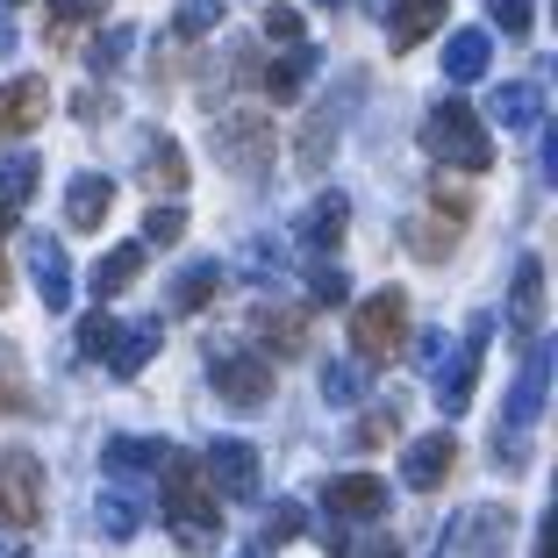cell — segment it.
Masks as SVG:
<instances>
[{"label":"cell","mask_w":558,"mask_h":558,"mask_svg":"<svg viewBox=\"0 0 558 558\" xmlns=\"http://www.w3.org/2000/svg\"><path fill=\"white\" fill-rule=\"evenodd\" d=\"M215 158L230 165L236 180H258V172H272V116H258V108H236V116L215 122Z\"/></svg>","instance_id":"277c9868"},{"label":"cell","mask_w":558,"mask_h":558,"mask_svg":"<svg viewBox=\"0 0 558 558\" xmlns=\"http://www.w3.org/2000/svg\"><path fill=\"white\" fill-rule=\"evenodd\" d=\"M344 222H351V201H344V194H315L294 236H301L308 251H337V236H344Z\"/></svg>","instance_id":"44dd1931"},{"label":"cell","mask_w":558,"mask_h":558,"mask_svg":"<svg viewBox=\"0 0 558 558\" xmlns=\"http://www.w3.org/2000/svg\"><path fill=\"white\" fill-rule=\"evenodd\" d=\"M244 558H265V551H244Z\"/></svg>","instance_id":"f907efd6"},{"label":"cell","mask_w":558,"mask_h":558,"mask_svg":"<svg viewBox=\"0 0 558 558\" xmlns=\"http://www.w3.org/2000/svg\"><path fill=\"white\" fill-rule=\"evenodd\" d=\"M201 480H208V494H230V501H251V494H258V451H251L244 437H222V444H208V459H201Z\"/></svg>","instance_id":"30bf717a"},{"label":"cell","mask_w":558,"mask_h":558,"mask_svg":"<svg viewBox=\"0 0 558 558\" xmlns=\"http://www.w3.org/2000/svg\"><path fill=\"white\" fill-rule=\"evenodd\" d=\"M122 50H130V29H108V36L94 44V65H100V72H116V58H122Z\"/></svg>","instance_id":"7bdbcfd3"},{"label":"cell","mask_w":558,"mask_h":558,"mask_svg":"<svg viewBox=\"0 0 558 558\" xmlns=\"http://www.w3.org/2000/svg\"><path fill=\"white\" fill-rule=\"evenodd\" d=\"M0 301H8V258H0Z\"/></svg>","instance_id":"7dc6e473"},{"label":"cell","mask_w":558,"mask_h":558,"mask_svg":"<svg viewBox=\"0 0 558 558\" xmlns=\"http://www.w3.org/2000/svg\"><path fill=\"white\" fill-rule=\"evenodd\" d=\"M15 215H22V208H8V201H0V230H15Z\"/></svg>","instance_id":"bcb514c9"},{"label":"cell","mask_w":558,"mask_h":558,"mask_svg":"<svg viewBox=\"0 0 558 558\" xmlns=\"http://www.w3.org/2000/svg\"><path fill=\"white\" fill-rule=\"evenodd\" d=\"M180 236H186V208H172V201H165V208L144 215V251H150V244L165 251V244H180Z\"/></svg>","instance_id":"d6a6232c"},{"label":"cell","mask_w":558,"mask_h":558,"mask_svg":"<svg viewBox=\"0 0 558 558\" xmlns=\"http://www.w3.org/2000/svg\"><path fill=\"white\" fill-rule=\"evenodd\" d=\"M22 373H15V344H0V415H15L22 409Z\"/></svg>","instance_id":"ab89813d"},{"label":"cell","mask_w":558,"mask_h":558,"mask_svg":"<svg viewBox=\"0 0 558 558\" xmlns=\"http://www.w3.org/2000/svg\"><path fill=\"white\" fill-rule=\"evenodd\" d=\"M301 523H308V515H301V501H272V515L258 523V544H294Z\"/></svg>","instance_id":"836d02e7"},{"label":"cell","mask_w":558,"mask_h":558,"mask_svg":"<svg viewBox=\"0 0 558 558\" xmlns=\"http://www.w3.org/2000/svg\"><path fill=\"white\" fill-rule=\"evenodd\" d=\"M487 15L501 22V36H530V22H537V0H487Z\"/></svg>","instance_id":"8d00e7d4"},{"label":"cell","mask_w":558,"mask_h":558,"mask_svg":"<svg viewBox=\"0 0 558 558\" xmlns=\"http://www.w3.org/2000/svg\"><path fill=\"white\" fill-rule=\"evenodd\" d=\"M108 208H116V180L80 172V180L65 186V222H72V230H100V222H108Z\"/></svg>","instance_id":"d6986e66"},{"label":"cell","mask_w":558,"mask_h":558,"mask_svg":"<svg viewBox=\"0 0 558 558\" xmlns=\"http://www.w3.org/2000/svg\"><path fill=\"white\" fill-rule=\"evenodd\" d=\"M323 401H337V409L365 401V365H359V359H337V365H323Z\"/></svg>","instance_id":"f546056e"},{"label":"cell","mask_w":558,"mask_h":558,"mask_svg":"<svg viewBox=\"0 0 558 558\" xmlns=\"http://www.w3.org/2000/svg\"><path fill=\"white\" fill-rule=\"evenodd\" d=\"M451 465H459V437H451V429H429V437H415L409 451H401V487L429 494V487L451 480Z\"/></svg>","instance_id":"8fae6325"},{"label":"cell","mask_w":558,"mask_h":558,"mask_svg":"<svg viewBox=\"0 0 558 558\" xmlns=\"http://www.w3.org/2000/svg\"><path fill=\"white\" fill-rule=\"evenodd\" d=\"M50 116V86L44 80H8L0 86V136H29Z\"/></svg>","instance_id":"5bb4252c"},{"label":"cell","mask_w":558,"mask_h":558,"mask_svg":"<svg viewBox=\"0 0 558 558\" xmlns=\"http://www.w3.org/2000/svg\"><path fill=\"white\" fill-rule=\"evenodd\" d=\"M94 515H100V530H108L116 544H130L136 530H144V501H136V487H108Z\"/></svg>","instance_id":"f1b7e54d"},{"label":"cell","mask_w":558,"mask_h":558,"mask_svg":"<svg viewBox=\"0 0 558 558\" xmlns=\"http://www.w3.org/2000/svg\"><path fill=\"white\" fill-rule=\"evenodd\" d=\"M144 186L150 194H186V158H180V144H172V136H150L144 144Z\"/></svg>","instance_id":"cb8c5ba5"},{"label":"cell","mask_w":558,"mask_h":558,"mask_svg":"<svg viewBox=\"0 0 558 558\" xmlns=\"http://www.w3.org/2000/svg\"><path fill=\"white\" fill-rule=\"evenodd\" d=\"M8 558H22V551H8Z\"/></svg>","instance_id":"816d5d0a"},{"label":"cell","mask_w":558,"mask_h":558,"mask_svg":"<svg viewBox=\"0 0 558 558\" xmlns=\"http://www.w3.org/2000/svg\"><path fill=\"white\" fill-rule=\"evenodd\" d=\"M509 323H515V337H537V323H544V265H537V258H523V265H515Z\"/></svg>","instance_id":"603a6c76"},{"label":"cell","mask_w":558,"mask_h":558,"mask_svg":"<svg viewBox=\"0 0 558 558\" xmlns=\"http://www.w3.org/2000/svg\"><path fill=\"white\" fill-rule=\"evenodd\" d=\"M29 279H36V294H44V308H72V258L58 236H29Z\"/></svg>","instance_id":"7c38bea8"},{"label":"cell","mask_w":558,"mask_h":558,"mask_svg":"<svg viewBox=\"0 0 558 558\" xmlns=\"http://www.w3.org/2000/svg\"><path fill=\"white\" fill-rule=\"evenodd\" d=\"M315 80V50L308 44H294V50H287V58H279V65H265V100H301V86H308Z\"/></svg>","instance_id":"484cf974"},{"label":"cell","mask_w":558,"mask_h":558,"mask_svg":"<svg viewBox=\"0 0 558 558\" xmlns=\"http://www.w3.org/2000/svg\"><path fill=\"white\" fill-rule=\"evenodd\" d=\"M165 523H172L180 551H215V544H222L215 494H208V480H201V459H186V451H165Z\"/></svg>","instance_id":"6da1fadb"},{"label":"cell","mask_w":558,"mask_h":558,"mask_svg":"<svg viewBox=\"0 0 558 558\" xmlns=\"http://www.w3.org/2000/svg\"><path fill=\"white\" fill-rule=\"evenodd\" d=\"M116 329H122L116 315H100V308H94V315L80 323V351H86V359H108V351H116Z\"/></svg>","instance_id":"e575fe53"},{"label":"cell","mask_w":558,"mask_h":558,"mask_svg":"<svg viewBox=\"0 0 558 558\" xmlns=\"http://www.w3.org/2000/svg\"><path fill=\"white\" fill-rule=\"evenodd\" d=\"M323 509L329 515H351V523H359V515H379V509H387V480H373V473L329 480V487H323Z\"/></svg>","instance_id":"9a60e30c"},{"label":"cell","mask_w":558,"mask_h":558,"mask_svg":"<svg viewBox=\"0 0 558 558\" xmlns=\"http://www.w3.org/2000/svg\"><path fill=\"white\" fill-rule=\"evenodd\" d=\"M251 329H258V344H272V359H301V351H308V308L265 301V308L251 315Z\"/></svg>","instance_id":"4fadbf2b"},{"label":"cell","mask_w":558,"mask_h":558,"mask_svg":"<svg viewBox=\"0 0 558 558\" xmlns=\"http://www.w3.org/2000/svg\"><path fill=\"white\" fill-rule=\"evenodd\" d=\"M36 180H44L36 158H0V201H8V208H22V201L36 194Z\"/></svg>","instance_id":"4dcf8cb0"},{"label":"cell","mask_w":558,"mask_h":558,"mask_svg":"<svg viewBox=\"0 0 558 558\" xmlns=\"http://www.w3.org/2000/svg\"><path fill=\"white\" fill-rule=\"evenodd\" d=\"M100 8H108V0H50V29L65 36V29H80V22H100Z\"/></svg>","instance_id":"74e56055"},{"label":"cell","mask_w":558,"mask_h":558,"mask_svg":"<svg viewBox=\"0 0 558 558\" xmlns=\"http://www.w3.org/2000/svg\"><path fill=\"white\" fill-rule=\"evenodd\" d=\"M487 58H494L487 29H459V36H451V44H444V80H459V86H473L480 72H487Z\"/></svg>","instance_id":"d4e9b609"},{"label":"cell","mask_w":558,"mask_h":558,"mask_svg":"<svg viewBox=\"0 0 558 558\" xmlns=\"http://www.w3.org/2000/svg\"><path fill=\"white\" fill-rule=\"evenodd\" d=\"M487 337H494V323L480 315V323L465 329V344L451 351V365H437V409L444 415H465V409H473V379H480V351H487Z\"/></svg>","instance_id":"ba28073f"},{"label":"cell","mask_w":558,"mask_h":558,"mask_svg":"<svg viewBox=\"0 0 558 558\" xmlns=\"http://www.w3.org/2000/svg\"><path fill=\"white\" fill-rule=\"evenodd\" d=\"M501 537H509V515H501V509H473V515H459L451 551H444V558H494Z\"/></svg>","instance_id":"2e32d148"},{"label":"cell","mask_w":558,"mask_h":558,"mask_svg":"<svg viewBox=\"0 0 558 558\" xmlns=\"http://www.w3.org/2000/svg\"><path fill=\"white\" fill-rule=\"evenodd\" d=\"M401 344H409V294L401 287H379L351 315V351H359V365H387Z\"/></svg>","instance_id":"3957f363"},{"label":"cell","mask_w":558,"mask_h":558,"mask_svg":"<svg viewBox=\"0 0 558 558\" xmlns=\"http://www.w3.org/2000/svg\"><path fill=\"white\" fill-rule=\"evenodd\" d=\"M308 294H315V308H337V301L351 294V279L337 272V265H308Z\"/></svg>","instance_id":"d590c367"},{"label":"cell","mask_w":558,"mask_h":558,"mask_svg":"<svg viewBox=\"0 0 558 558\" xmlns=\"http://www.w3.org/2000/svg\"><path fill=\"white\" fill-rule=\"evenodd\" d=\"M165 451H172V444H158V437H108L100 444V465L116 480H144V473L165 465Z\"/></svg>","instance_id":"e0dca14e"},{"label":"cell","mask_w":558,"mask_h":558,"mask_svg":"<svg viewBox=\"0 0 558 558\" xmlns=\"http://www.w3.org/2000/svg\"><path fill=\"white\" fill-rule=\"evenodd\" d=\"M415 365H423V373H437V365H444V329H429L423 344H415Z\"/></svg>","instance_id":"ee69618b"},{"label":"cell","mask_w":558,"mask_h":558,"mask_svg":"<svg viewBox=\"0 0 558 558\" xmlns=\"http://www.w3.org/2000/svg\"><path fill=\"white\" fill-rule=\"evenodd\" d=\"M395 429H401V415H395V409H373V415H365L359 429H351V437H359V444H387Z\"/></svg>","instance_id":"b9f144b4"},{"label":"cell","mask_w":558,"mask_h":558,"mask_svg":"<svg viewBox=\"0 0 558 558\" xmlns=\"http://www.w3.org/2000/svg\"><path fill=\"white\" fill-rule=\"evenodd\" d=\"M0 523L8 530L44 523V465L29 451H0Z\"/></svg>","instance_id":"8992f818"},{"label":"cell","mask_w":558,"mask_h":558,"mask_svg":"<svg viewBox=\"0 0 558 558\" xmlns=\"http://www.w3.org/2000/svg\"><path fill=\"white\" fill-rule=\"evenodd\" d=\"M0 8H22V0H0Z\"/></svg>","instance_id":"681fc988"},{"label":"cell","mask_w":558,"mask_h":558,"mask_svg":"<svg viewBox=\"0 0 558 558\" xmlns=\"http://www.w3.org/2000/svg\"><path fill=\"white\" fill-rule=\"evenodd\" d=\"M444 22V0H387V50H415Z\"/></svg>","instance_id":"ac0fdd59"},{"label":"cell","mask_w":558,"mask_h":558,"mask_svg":"<svg viewBox=\"0 0 558 558\" xmlns=\"http://www.w3.org/2000/svg\"><path fill=\"white\" fill-rule=\"evenodd\" d=\"M158 344H165V329H158V323L116 329V351H108V359H100V365H108V373H116V379H136V373H144V365H150V351H158Z\"/></svg>","instance_id":"7402d4cb"},{"label":"cell","mask_w":558,"mask_h":558,"mask_svg":"<svg viewBox=\"0 0 558 558\" xmlns=\"http://www.w3.org/2000/svg\"><path fill=\"white\" fill-rule=\"evenodd\" d=\"M208 379H215V395L230 401V409H265V401H272V359H258V351L215 344L208 351Z\"/></svg>","instance_id":"5b68a950"},{"label":"cell","mask_w":558,"mask_h":558,"mask_svg":"<svg viewBox=\"0 0 558 558\" xmlns=\"http://www.w3.org/2000/svg\"><path fill=\"white\" fill-rule=\"evenodd\" d=\"M329 150H337V116L323 108V116L308 122V136H301V172H323V158H329Z\"/></svg>","instance_id":"1f68e13d"},{"label":"cell","mask_w":558,"mask_h":558,"mask_svg":"<svg viewBox=\"0 0 558 558\" xmlns=\"http://www.w3.org/2000/svg\"><path fill=\"white\" fill-rule=\"evenodd\" d=\"M222 22V0H180V36H208Z\"/></svg>","instance_id":"f35d334b"},{"label":"cell","mask_w":558,"mask_h":558,"mask_svg":"<svg viewBox=\"0 0 558 558\" xmlns=\"http://www.w3.org/2000/svg\"><path fill=\"white\" fill-rule=\"evenodd\" d=\"M215 294H222V265H215V258L208 265H186V272L172 279V308H180V315H201Z\"/></svg>","instance_id":"83f0119b"},{"label":"cell","mask_w":558,"mask_h":558,"mask_svg":"<svg viewBox=\"0 0 558 558\" xmlns=\"http://www.w3.org/2000/svg\"><path fill=\"white\" fill-rule=\"evenodd\" d=\"M465 215H473V201H465V194H444V186H437V194H429V215L409 230V251H415V258H429V265L451 258V244H459V230H465Z\"/></svg>","instance_id":"9c48e42d"},{"label":"cell","mask_w":558,"mask_h":558,"mask_svg":"<svg viewBox=\"0 0 558 558\" xmlns=\"http://www.w3.org/2000/svg\"><path fill=\"white\" fill-rule=\"evenodd\" d=\"M423 150L437 165H459V172H487L494 165V136H487V122H480L465 100H437V108H429Z\"/></svg>","instance_id":"7a4b0ae2"},{"label":"cell","mask_w":558,"mask_h":558,"mask_svg":"<svg viewBox=\"0 0 558 558\" xmlns=\"http://www.w3.org/2000/svg\"><path fill=\"white\" fill-rule=\"evenodd\" d=\"M551 359H558V351L537 337L530 359H523V373H515V387H509V459H523V429L544 415V395H551Z\"/></svg>","instance_id":"52a82bcc"},{"label":"cell","mask_w":558,"mask_h":558,"mask_svg":"<svg viewBox=\"0 0 558 558\" xmlns=\"http://www.w3.org/2000/svg\"><path fill=\"white\" fill-rule=\"evenodd\" d=\"M351 558H401V544H395V537H373V544H365V551H359V544H351Z\"/></svg>","instance_id":"f6af8a7d"},{"label":"cell","mask_w":558,"mask_h":558,"mask_svg":"<svg viewBox=\"0 0 558 558\" xmlns=\"http://www.w3.org/2000/svg\"><path fill=\"white\" fill-rule=\"evenodd\" d=\"M487 116L501 122V130H537V122H544V86H530V80H509V86H494Z\"/></svg>","instance_id":"ffe728a7"},{"label":"cell","mask_w":558,"mask_h":558,"mask_svg":"<svg viewBox=\"0 0 558 558\" xmlns=\"http://www.w3.org/2000/svg\"><path fill=\"white\" fill-rule=\"evenodd\" d=\"M315 8H337V0H315Z\"/></svg>","instance_id":"c3c4849f"},{"label":"cell","mask_w":558,"mask_h":558,"mask_svg":"<svg viewBox=\"0 0 558 558\" xmlns=\"http://www.w3.org/2000/svg\"><path fill=\"white\" fill-rule=\"evenodd\" d=\"M144 258H150L144 244H116L108 258L94 265V301H108V294H122V287H136V272H144Z\"/></svg>","instance_id":"4316f807"},{"label":"cell","mask_w":558,"mask_h":558,"mask_svg":"<svg viewBox=\"0 0 558 558\" xmlns=\"http://www.w3.org/2000/svg\"><path fill=\"white\" fill-rule=\"evenodd\" d=\"M265 36L294 50V44H301V15H294V8H265Z\"/></svg>","instance_id":"60d3db41"}]
</instances>
